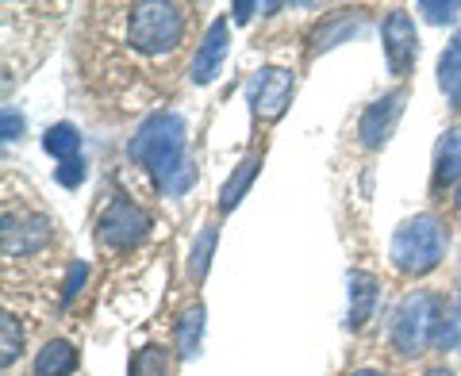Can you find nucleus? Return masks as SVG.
I'll return each instance as SVG.
<instances>
[{"instance_id":"obj_1","label":"nucleus","mask_w":461,"mask_h":376,"mask_svg":"<svg viewBox=\"0 0 461 376\" xmlns=\"http://www.w3.org/2000/svg\"><path fill=\"white\" fill-rule=\"evenodd\" d=\"M127 157L147 169L162 192H169V184L189 166L185 162V120L177 112H158L150 120H142L131 147H127Z\"/></svg>"},{"instance_id":"obj_2","label":"nucleus","mask_w":461,"mask_h":376,"mask_svg":"<svg viewBox=\"0 0 461 376\" xmlns=\"http://www.w3.org/2000/svg\"><path fill=\"white\" fill-rule=\"evenodd\" d=\"M127 42L139 54L162 58L185 42V8L166 0H142L127 8Z\"/></svg>"},{"instance_id":"obj_3","label":"nucleus","mask_w":461,"mask_h":376,"mask_svg":"<svg viewBox=\"0 0 461 376\" xmlns=\"http://www.w3.org/2000/svg\"><path fill=\"white\" fill-rule=\"evenodd\" d=\"M446 254V230L435 215H415V219L400 223L393 246H388V257L403 277H423V273L438 269Z\"/></svg>"},{"instance_id":"obj_4","label":"nucleus","mask_w":461,"mask_h":376,"mask_svg":"<svg viewBox=\"0 0 461 376\" xmlns=\"http://www.w3.org/2000/svg\"><path fill=\"white\" fill-rule=\"evenodd\" d=\"M442 303L427 292L408 296L393 315V327H388V338H393V350L400 357H415L423 354L430 342H435V327H438Z\"/></svg>"},{"instance_id":"obj_5","label":"nucleus","mask_w":461,"mask_h":376,"mask_svg":"<svg viewBox=\"0 0 461 376\" xmlns=\"http://www.w3.org/2000/svg\"><path fill=\"white\" fill-rule=\"evenodd\" d=\"M147 230H150V215L127 196H115L104 208V215H100V242L108 250H131V246L147 238Z\"/></svg>"},{"instance_id":"obj_6","label":"nucleus","mask_w":461,"mask_h":376,"mask_svg":"<svg viewBox=\"0 0 461 376\" xmlns=\"http://www.w3.org/2000/svg\"><path fill=\"white\" fill-rule=\"evenodd\" d=\"M293 89H296V81H293L288 69H281V66L258 69V74L250 77V85H247L254 115L258 120H277V115L288 108V100H293Z\"/></svg>"},{"instance_id":"obj_7","label":"nucleus","mask_w":461,"mask_h":376,"mask_svg":"<svg viewBox=\"0 0 461 376\" xmlns=\"http://www.w3.org/2000/svg\"><path fill=\"white\" fill-rule=\"evenodd\" d=\"M381 39H384L388 69H393L396 77H408L411 66H415V54H420V35H415V20L408 16V8L388 12L384 27H381Z\"/></svg>"},{"instance_id":"obj_8","label":"nucleus","mask_w":461,"mask_h":376,"mask_svg":"<svg viewBox=\"0 0 461 376\" xmlns=\"http://www.w3.org/2000/svg\"><path fill=\"white\" fill-rule=\"evenodd\" d=\"M403 104H408V93L403 89H393V93L373 100V104L362 112V120H357V142H362L366 150H381L388 142V135L396 131Z\"/></svg>"},{"instance_id":"obj_9","label":"nucleus","mask_w":461,"mask_h":376,"mask_svg":"<svg viewBox=\"0 0 461 376\" xmlns=\"http://www.w3.org/2000/svg\"><path fill=\"white\" fill-rule=\"evenodd\" d=\"M223 58H227V20H212L196 47V58H193V81L212 85L223 69Z\"/></svg>"},{"instance_id":"obj_10","label":"nucleus","mask_w":461,"mask_h":376,"mask_svg":"<svg viewBox=\"0 0 461 376\" xmlns=\"http://www.w3.org/2000/svg\"><path fill=\"white\" fill-rule=\"evenodd\" d=\"M47 235H50L47 219H20V223L5 219V257H27V254L42 250Z\"/></svg>"},{"instance_id":"obj_11","label":"nucleus","mask_w":461,"mask_h":376,"mask_svg":"<svg viewBox=\"0 0 461 376\" xmlns=\"http://www.w3.org/2000/svg\"><path fill=\"white\" fill-rule=\"evenodd\" d=\"M373 308H377V277H373V273L354 269L350 273V319H346V323H350L354 330L366 327Z\"/></svg>"},{"instance_id":"obj_12","label":"nucleus","mask_w":461,"mask_h":376,"mask_svg":"<svg viewBox=\"0 0 461 376\" xmlns=\"http://www.w3.org/2000/svg\"><path fill=\"white\" fill-rule=\"evenodd\" d=\"M438 89L450 100V108L461 112V39H450L438 54Z\"/></svg>"},{"instance_id":"obj_13","label":"nucleus","mask_w":461,"mask_h":376,"mask_svg":"<svg viewBox=\"0 0 461 376\" xmlns=\"http://www.w3.org/2000/svg\"><path fill=\"white\" fill-rule=\"evenodd\" d=\"M200 342H204V303H189L177 315V354L193 361L200 354Z\"/></svg>"},{"instance_id":"obj_14","label":"nucleus","mask_w":461,"mask_h":376,"mask_svg":"<svg viewBox=\"0 0 461 376\" xmlns=\"http://www.w3.org/2000/svg\"><path fill=\"white\" fill-rule=\"evenodd\" d=\"M258 166H262V154H247V157H242V162L235 166V173L227 177L223 192H220V208H223V211H230V208L242 204V196L250 192V184H254V177H258Z\"/></svg>"},{"instance_id":"obj_15","label":"nucleus","mask_w":461,"mask_h":376,"mask_svg":"<svg viewBox=\"0 0 461 376\" xmlns=\"http://www.w3.org/2000/svg\"><path fill=\"white\" fill-rule=\"evenodd\" d=\"M77 369V350L69 342H47L35 357V376H69Z\"/></svg>"},{"instance_id":"obj_16","label":"nucleus","mask_w":461,"mask_h":376,"mask_svg":"<svg viewBox=\"0 0 461 376\" xmlns=\"http://www.w3.org/2000/svg\"><path fill=\"white\" fill-rule=\"evenodd\" d=\"M457 177H461V127L446 131L435 150V184L457 181Z\"/></svg>"},{"instance_id":"obj_17","label":"nucleus","mask_w":461,"mask_h":376,"mask_svg":"<svg viewBox=\"0 0 461 376\" xmlns=\"http://www.w3.org/2000/svg\"><path fill=\"white\" fill-rule=\"evenodd\" d=\"M42 150L62 157V162H69V157H81V131L74 123H54L47 135H42Z\"/></svg>"},{"instance_id":"obj_18","label":"nucleus","mask_w":461,"mask_h":376,"mask_svg":"<svg viewBox=\"0 0 461 376\" xmlns=\"http://www.w3.org/2000/svg\"><path fill=\"white\" fill-rule=\"evenodd\" d=\"M215 238H220V230H215L212 223H204V230H200L196 242H193V254H189V277H193V281H204V273H208V265H212Z\"/></svg>"},{"instance_id":"obj_19","label":"nucleus","mask_w":461,"mask_h":376,"mask_svg":"<svg viewBox=\"0 0 461 376\" xmlns=\"http://www.w3.org/2000/svg\"><path fill=\"white\" fill-rule=\"evenodd\" d=\"M362 31V23H354V20H335L330 27H323L320 35H315V50H330V47H339L342 39H350Z\"/></svg>"},{"instance_id":"obj_20","label":"nucleus","mask_w":461,"mask_h":376,"mask_svg":"<svg viewBox=\"0 0 461 376\" xmlns=\"http://www.w3.org/2000/svg\"><path fill=\"white\" fill-rule=\"evenodd\" d=\"M131 376H166V350H158V345H147V350H139Z\"/></svg>"},{"instance_id":"obj_21","label":"nucleus","mask_w":461,"mask_h":376,"mask_svg":"<svg viewBox=\"0 0 461 376\" xmlns=\"http://www.w3.org/2000/svg\"><path fill=\"white\" fill-rule=\"evenodd\" d=\"M54 177L62 188H77L85 177H89V169H85V157H69V162H62L54 169Z\"/></svg>"},{"instance_id":"obj_22","label":"nucleus","mask_w":461,"mask_h":376,"mask_svg":"<svg viewBox=\"0 0 461 376\" xmlns=\"http://www.w3.org/2000/svg\"><path fill=\"white\" fill-rule=\"evenodd\" d=\"M457 8H461L457 0H446V4H442V0H420V12L430 23H450L457 16Z\"/></svg>"},{"instance_id":"obj_23","label":"nucleus","mask_w":461,"mask_h":376,"mask_svg":"<svg viewBox=\"0 0 461 376\" xmlns=\"http://www.w3.org/2000/svg\"><path fill=\"white\" fill-rule=\"evenodd\" d=\"M430 345H435V350H454V345H457V319H454L450 311H442V315H438L435 342H430Z\"/></svg>"},{"instance_id":"obj_24","label":"nucleus","mask_w":461,"mask_h":376,"mask_svg":"<svg viewBox=\"0 0 461 376\" xmlns=\"http://www.w3.org/2000/svg\"><path fill=\"white\" fill-rule=\"evenodd\" d=\"M0 330H5V365H12V361L20 357V345H23L20 323L12 319V315H5V323H0Z\"/></svg>"},{"instance_id":"obj_25","label":"nucleus","mask_w":461,"mask_h":376,"mask_svg":"<svg viewBox=\"0 0 461 376\" xmlns=\"http://www.w3.org/2000/svg\"><path fill=\"white\" fill-rule=\"evenodd\" d=\"M85 277H89V269H85L81 262H74V265H69V273H66V284H62V300H74V296L81 292Z\"/></svg>"},{"instance_id":"obj_26","label":"nucleus","mask_w":461,"mask_h":376,"mask_svg":"<svg viewBox=\"0 0 461 376\" xmlns=\"http://www.w3.org/2000/svg\"><path fill=\"white\" fill-rule=\"evenodd\" d=\"M20 131H23V120L12 108H5V142H12V139H20Z\"/></svg>"},{"instance_id":"obj_27","label":"nucleus","mask_w":461,"mask_h":376,"mask_svg":"<svg viewBox=\"0 0 461 376\" xmlns=\"http://www.w3.org/2000/svg\"><path fill=\"white\" fill-rule=\"evenodd\" d=\"M254 8H262V4H250V0H239V4H235V20H239V23H247Z\"/></svg>"},{"instance_id":"obj_28","label":"nucleus","mask_w":461,"mask_h":376,"mask_svg":"<svg viewBox=\"0 0 461 376\" xmlns=\"http://www.w3.org/2000/svg\"><path fill=\"white\" fill-rule=\"evenodd\" d=\"M350 376H388V372H381V369H357V372H350Z\"/></svg>"},{"instance_id":"obj_29","label":"nucleus","mask_w":461,"mask_h":376,"mask_svg":"<svg viewBox=\"0 0 461 376\" xmlns=\"http://www.w3.org/2000/svg\"><path fill=\"white\" fill-rule=\"evenodd\" d=\"M454 208L461 211V181H457V188H454Z\"/></svg>"},{"instance_id":"obj_30","label":"nucleus","mask_w":461,"mask_h":376,"mask_svg":"<svg viewBox=\"0 0 461 376\" xmlns=\"http://www.w3.org/2000/svg\"><path fill=\"white\" fill-rule=\"evenodd\" d=\"M423 376H450V369H430V372H423Z\"/></svg>"}]
</instances>
